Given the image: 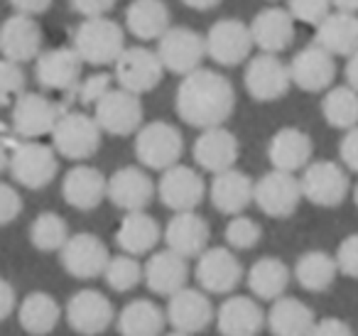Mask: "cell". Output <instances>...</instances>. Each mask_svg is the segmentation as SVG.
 Instances as JSON below:
<instances>
[{"label": "cell", "mask_w": 358, "mask_h": 336, "mask_svg": "<svg viewBox=\"0 0 358 336\" xmlns=\"http://www.w3.org/2000/svg\"><path fill=\"white\" fill-rule=\"evenodd\" d=\"M177 115L187 125L199 130L221 128L234 115L236 89L221 71L196 69L182 79L174 94Z\"/></svg>", "instance_id": "1"}, {"label": "cell", "mask_w": 358, "mask_h": 336, "mask_svg": "<svg viewBox=\"0 0 358 336\" xmlns=\"http://www.w3.org/2000/svg\"><path fill=\"white\" fill-rule=\"evenodd\" d=\"M74 50L84 64L108 66L120 59L125 52V32L110 18L84 20L74 32Z\"/></svg>", "instance_id": "2"}, {"label": "cell", "mask_w": 358, "mask_h": 336, "mask_svg": "<svg viewBox=\"0 0 358 336\" xmlns=\"http://www.w3.org/2000/svg\"><path fill=\"white\" fill-rule=\"evenodd\" d=\"M185 153V138L167 120H152L135 133V158L140 167L164 172V169L179 164Z\"/></svg>", "instance_id": "3"}, {"label": "cell", "mask_w": 358, "mask_h": 336, "mask_svg": "<svg viewBox=\"0 0 358 336\" xmlns=\"http://www.w3.org/2000/svg\"><path fill=\"white\" fill-rule=\"evenodd\" d=\"M101 135L103 130L99 128L94 115L84 111H64L57 128L52 130V148L71 162H84L99 153Z\"/></svg>", "instance_id": "4"}, {"label": "cell", "mask_w": 358, "mask_h": 336, "mask_svg": "<svg viewBox=\"0 0 358 336\" xmlns=\"http://www.w3.org/2000/svg\"><path fill=\"white\" fill-rule=\"evenodd\" d=\"M299 187H302V197L309 204L322 209H334L343 204V199L351 192V182H348V172L343 164L331 162V160H317L309 162L302 169L299 177Z\"/></svg>", "instance_id": "5"}, {"label": "cell", "mask_w": 358, "mask_h": 336, "mask_svg": "<svg viewBox=\"0 0 358 336\" xmlns=\"http://www.w3.org/2000/svg\"><path fill=\"white\" fill-rule=\"evenodd\" d=\"M10 174L20 187L25 189H45L55 182L57 169V150L37 140H22L13 148L10 155Z\"/></svg>", "instance_id": "6"}, {"label": "cell", "mask_w": 358, "mask_h": 336, "mask_svg": "<svg viewBox=\"0 0 358 336\" xmlns=\"http://www.w3.org/2000/svg\"><path fill=\"white\" fill-rule=\"evenodd\" d=\"M115 316L118 314L113 309V302L103 292L91 290V287L74 292L64 307L66 324L71 326V331H76L81 336L103 334V331H108L113 326Z\"/></svg>", "instance_id": "7"}, {"label": "cell", "mask_w": 358, "mask_h": 336, "mask_svg": "<svg viewBox=\"0 0 358 336\" xmlns=\"http://www.w3.org/2000/svg\"><path fill=\"white\" fill-rule=\"evenodd\" d=\"M157 57L164 71H172L185 79L187 74L201 69L206 57V37H201L192 27H169L157 42Z\"/></svg>", "instance_id": "8"}, {"label": "cell", "mask_w": 358, "mask_h": 336, "mask_svg": "<svg viewBox=\"0 0 358 336\" xmlns=\"http://www.w3.org/2000/svg\"><path fill=\"white\" fill-rule=\"evenodd\" d=\"M194 277L206 295H231L243 280V265L229 246H214L196 258Z\"/></svg>", "instance_id": "9"}, {"label": "cell", "mask_w": 358, "mask_h": 336, "mask_svg": "<svg viewBox=\"0 0 358 336\" xmlns=\"http://www.w3.org/2000/svg\"><path fill=\"white\" fill-rule=\"evenodd\" d=\"M243 84L253 101H260V104L278 101L287 96L289 86H292L289 64H285L278 55H263L260 52L245 64Z\"/></svg>", "instance_id": "10"}, {"label": "cell", "mask_w": 358, "mask_h": 336, "mask_svg": "<svg viewBox=\"0 0 358 336\" xmlns=\"http://www.w3.org/2000/svg\"><path fill=\"white\" fill-rule=\"evenodd\" d=\"M94 118L103 133L128 138V135L138 133L143 128V104H140V96L115 86L94 106Z\"/></svg>", "instance_id": "11"}, {"label": "cell", "mask_w": 358, "mask_h": 336, "mask_svg": "<svg viewBox=\"0 0 358 336\" xmlns=\"http://www.w3.org/2000/svg\"><path fill=\"white\" fill-rule=\"evenodd\" d=\"M62 115H64V108L57 101L37 91H27L13 106V130L22 140L45 138V135H52Z\"/></svg>", "instance_id": "12"}, {"label": "cell", "mask_w": 358, "mask_h": 336, "mask_svg": "<svg viewBox=\"0 0 358 336\" xmlns=\"http://www.w3.org/2000/svg\"><path fill=\"white\" fill-rule=\"evenodd\" d=\"M253 35L250 25L236 18H224L214 22L206 32V57L219 66H238L253 52Z\"/></svg>", "instance_id": "13"}, {"label": "cell", "mask_w": 358, "mask_h": 336, "mask_svg": "<svg viewBox=\"0 0 358 336\" xmlns=\"http://www.w3.org/2000/svg\"><path fill=\"white\" fill-rule=\"evenodd\" d=\"M164 76V66L157 52L148 47H125L120 59L115 62V84L135 96L157 89Z\"/></svg>", "instance_id": "14"}, {"label": "cell", "mask_w": 358, "mask_h": 336, "mask_svg": "<svg viewBox=\"0 0 358 336\" xmlns=\"http://www.w3.org/2000/svg\"><path fill=\"white\" fill-rule=\"evenodd\" d=\"M62 265L76 280H96L103 277L110 262V251L96 233H74L69 236L66 246L59 251Z\"/></svg>", "instance_id": "15"}, {"label": "cell", "mask_w": 358, "mask_h": 336, "mask_svg": "<svg viewBox=\"0 0 358 336\" xmlns=\"http://www.w3.org/2000/svg\"><path fill=\"white\" fill-rule=\"evenodd\" d=\"M302 199L304 197H302V187H299V179L289 172L270 169L268 174H263L255 182L253 202L270 218L292 216Z\"/></svg>", "instance_id": "16"}, {"label": "cell", "mask_w": 358, "mask_h": 336, "mask_svg": "<svg viewBox=\"0 0 358 336\" xmlns=\"http://www.w3.org/2000/svg\"><path fill=\"white\" fill-rule=\"evenodd\" d=\"M164 314H167V324H172V331H182V334L189 336L206 331L216 319L209 295L204 290H196V287L189 285L169 297Z\"/></svg>", "instance_id": "17"}, {"label": "cell", "mask_w": 358, "mask_h": 336, "mask_svg": "<svg viewBox=\"0 0 358 336\" xmlns=\"http://www.w3.org/2000/svg\"><path fill=\"white\" fill-rule=\"evenodd\" d=\"M157 197L174 214L194 211L206 197V182L189 164H174L164 169L157 182Z\"/></svg>", "instance_id": "18"}, {"label": "cell", "mask_w": 358, "mask_h": 336, "mask_svg": "<svg viewBox=\"0 0 358 336\" xmlns=\"http://www.w3.org/2000/svg\"><path fill=\"white\" fill-rule=\"evenodd\" d=\"M81 69H84V62L76 55L74 47H55L37 57L35 79L45 91L69 94V91L79 89Z\"/></svg>", "instance_id": "19"}, {"label": "cell", "mask_w": 358, "mask_h": 336, "mask_svg": "<svg viewBox=\"0 0 358 336\" xmlns=\"http://www.w3.org/2000/svg\"><path fill=\"white\" fill-rule=\"evenodd\" d=\"M42 42L45 35L37 18L15 13L0 25V55L8 62L15 64L37 62V57L42 55Z\"/></svg>", "instance_id": "20"}, {"label": "cell", "mask_w": 358, "mask_h": 336, "mask_svg": "<svg viewBox=\"0 0 358 336\" xmlns=\"http://www.w3.org/2000/svg\"><path fill=\"white\" fill-rule=\"evenodd\" d=\"M289 76H292V84L307 94L329 91L336 79V57H331L327 50L312 42L292 57Z\"/></svg>", "instance_id": "21"}, {"label": "cell", "mask_w": 358, "mask_h": 336, "mask_svg": "<svg viewBox=\"0 0 358 336\" xmlns=\"http://www.w3.org/2000/svg\"><path fill=\"white\" fill-rule=\"evenodd\" d=\"M155 192H157V187H155L152 177L145 172V167H138V164L120 167L108 177L110 204L123 209L125 214L145 211L148 204L152 202Z\"/></svg>", "instance_id": "22"}, {"label": "cell", "mask_w": 358, "mask_h": 336, "mask_svg": "<svg viewBox=\"0 0 358 336\" xmlns=\"http://www.w3.org/2000/svg\"><path fill=\"white\" fill-rule=\"evenodd\" d=\"M209 238H211L209 223L196 211L174 214L162 231V241L167 243L169 251L182 255L185 260L199 258L209 248Z\"/></svg>", "instance_id": "23"}, {"label": "cell", "mask_w": 358, "mask_h": 336, "mask_svg": "<svg viewBox=\"0 0 358 336\" xmlns=\"http://www.w3.org/2000/svg\"><path fill=\"white\" fill-rule=\"evenodd\" d=\"M214 321L221 336H258L265 329V312L255 297L229 295L216 309Z\"/></svg>", "instance_id": "24"}, {"label": "cell", "mask_w": 358, "mask_h": 336, "mask_svg": "<svg viewBox=\"0 0 358 336\" xmlns=\"http://www.w3.org/2000/svg\"><path fill=\"white\" fill-rule=\"evenodd\" d=\"M192 155H194V162L201 169H206L211 174H221L236 167L241 155V145L238 138L229 128L221 125V128L201 130L199 138L194 140Z\"/></svg>", "instance_id": "25"}, {"label": "cell", "mask_w": 358, "mask_h": 336, "mask_svg": "<svg viewBox=\"0 0 358 336\" xmlns=\"http://www.w3.org/2000/svg\"><path fill=\"white\" fill-rule=\"evenodd\" d=\"M143 280L150 292L159 297H172L185 290L189 280V260L172 253L169 248L150 253L148 262L143 265Z\"/></svg>", "instance_id": "26"}, {"label": "cell", "mask_w": 358, "mask_h": 336, "mask_svg": "<svg viewBox=\"0 0 358 336\" xmlns=\"http://www.w3.org/2000/svg\"><path fill=\"white\" fill-rule=\"evenodd\" d=\"M62 197L76 211H94L108 197V177L91 164H74L62 179Z\"/></svg>", "instance_id": "27"}, {"label": "cell", "mask_w": 358, "mask_h": 336, "mask_svg": "<svg viewBox=\"0 0 358 336\" xmlns=\"http://www.w3.org/2000/svg\"><path fill=\"white\" fill-rule=\"evenodd\" d=\"M250 35L263 55H280L294 42V18L285 8H263L250 22Z\"/></svg>", "instance_id": "28"}, {"label": "cell", "mask_w": 358, "mask_h": 336, "mask_svg": "<svg viewBox=\"0 0 358 336\" xmlns=\"http://www.w3.org/2000/svg\"><path fill=\"white\" fill-rule=\"evenodd\" d=\"M255 182L241 169H229V172L214 174L209 184V199L214 209L226 216H241L245 209L253 204Z\"/></svg>", "instance_id": "29"}, {"label": "cell", "mask_w": 358, "mask_h": 336, "mask_svg": "<svg viewBox=\"0 0 358 336\" xmlns=\"http://www.w3.org/2000/svg\"><path fill=\"white\" fill-rule=\"evenodd\" d=\"M312 138L302 128H292V125L280 128L268 143V160L273 169H280V172L294 174L304 169L312 162Z\"/></svg>", "instance_id": "30"}, {"label": "cell", "mask_w": 358, "mask_h": 336, "mask_svg": "<svg viewBox=\"0 0 358 336\" xmlns=\"http://www.w3.org/2000/svg\"><path fill=\"white\" fill-rule=\"evenodd\" d=\"M314 324L317 316L312 307L297 297H280L270 302V309L265 312V326L273 336H309Z\"/></svg>", "instance_id": "31"}, {"label": "cell", "mask_w": 358, "mask_h": 336, "mask_svg": "<svg viewBox=\"0 0 358 336\" xmlns=\"http://www.w3.org/2000/svg\"><path fill=\"white\" fill-rule=\"evenodd\" d=\"M159 238H162V228H159V223L148 211L125 214L118 231H115L118 248L125 255H133V258L152 253L155 246L159 243Z\"/></svg>", "instance_id": "32"}, {"label": "cell", "mask_w": 358, "mask_h": 336, "mask_svg": "<svg viewBox=\"0 0 358 336\" xmlns=\"http://www.w3.org/2000/svg\"><path fill=\"white\" fill-rule=\"evenodd\" d=\"M314 45L327 50L331 57H351L358 52V15L353 13H331L322 25H317Z\"/></svg>", "instance_id": "33"}, {"label": "cell", "mask_w": 358, "mask_h": 336, "mask_svg": "<svg viewBox=\"0 0 358 336\" xmlns=\"http://www.w3.org/2000/svg\"><path fill=\"white\" fill-rule=\"evenodd\" d=\"M289 280H292V270L285 265L280 258L265 255L260 260H255L245 272V282L248 290L253 292L255 300L275 302L280 297H285Z\"/></svg>", "instance_id": "34"}, {"label": "cell", "mask_w": 358, "mask_h": 336, "mask_svg": "<svg viewBox=\"0 0 358 336\" xmlns=\"http://www.w3.org/2000/svg\"><path fill=\"white\" fill-rule=\"evenodd\" d=\"M125 25L128 32L138 40H162L169 30V8L164 0H133L125 10Z\"/></svg>", "instance_id": "35"}, {"label": "cell", "mask_w": 358, "mask_h": 336, "mask_svg": "<svg viewBox=\"0 0 358 336\" xmlns=\"http://www.w3.org/2000/svg\"><path fill=\"white\" fill-rule=\"evenodd\" d=\"M167 314L152 300H133L118 312L115 326L120 336H164Z\"/></svg>", "instance_id": "36"}, {"label": "cell", "mask_w": 358, "mask_h": 336, "mask_svg": "<svg viewBox=\"0 0 358 336\" xmlns=\"http://www.w3.org/2000/svg\"><path fill=\"white\" fill-rule=\"evenodd\" d=\"M62 319V307L50 292H30L17 304V321L30 336H47L57 329Z\"/></svg>", "instance_id": "37"}, {"label": "cell", "mask_w": 358, "mask_h": 336, "mask_svg": "<svg viewBox=\"0 0 358 336\" xmlns=\"http://www.w3.org/2000/svg\"><path fill=\"white\" fill-rule=\"evenodd\" d=\"M294 280L307 292H327L336 282L338 265L336 258L327 251H307L297 258L292 267Z\"/></svg>", "instance_id": "38"}, {"label": "cell", "mask_w": 358, "mask_h": 336, "mask_svg": "<svg viewBox=\"0 0 358 336\" xmlns=\"http://www.w3.org/2000/svg\"><path fill=\"white\" fill-rule=\"evenodd\" d=\"M322 115L336 130L358 128V91L348 84L331 86L322 99Z\"/></svg>", "instance_id": "39"}, {"label": "cell", "mask_w": 358, "mask_h": 336, "mask_svg": "<svg viewBox=\"0 0 358 336\" xmlns=\"http://www.w3.org/2000/svg\"><path fill=\"white\" fill-rule=\"evenodd\" d=\"M69 226L55 211H42L30 223V243L42 253H59L69 241Z\"/></svg>", "instance_id": "40"}, {"label": "cell", "mask_w": 358, "mask_h": 336, "mask_svg": "<svg viewBox=\"0 0 358 336\" xmlns=\"http://www.w3.org/2000/svg\"><path fill=\"white\" fill-rule=\"evenodd\" d=\"M103 280L113 292L125 295V292L135 290V287L143 282V265L138 262V258L120 253V255L110 258L108 267H106V272H103Z\"/></svg>", "instance_id": "41"}, {"label": "cell", "mask_w": 358, "mask_h": 336, "mask_svg": "<svg viewBox=\"0 0 358 336\" xmlns=\"http://www.w3.org/2000/svg\"><path fill=\"white\" fill-rule=\"evenodd\" d=\"M224 238L229 243L231 251H250L260 243L263 238V228H260L258 221H253L250 216H234L229 223H226Z\"/></svg>", "instance_id": "42"}, {"label": "cell", "mask_w": 358, "mask_h": 336, "mask_svg": "<svg viewBox=\"0 0 358 336\" xmlns=\"http://www.w3.org/2000/svg\"><path fill=\"white\" fill-rule=\"evenodd\" d=\"M27 94V76L22 64L0 59V106H15V101Z\"/></svg>", "instance_id": "43"}, {"label": "cell", "mask_w": 358, "mask_h": 336, "mask_svg": "<svg viewBox=\"0 0 358 336\" xmlns=\"http://www.w3.org/2000/svg\"><path fill=\"white\" fill-rule=\"evenodd\" d=\"M287 10L294 22L317 27L331 15V0H287Z\"/></svg>", "instance_id": "44"}, {"label": "cell", "mask_w": 358, "mask_h": 336, "mask_svg": "<svg viewBox=\"0 0 358 336\" xmlns=\"http://www.w3.org/2000/svg\"><path fill=\"white\" fill-rule=\"evenodd\" d=\"M110 89H113V76L106 74V71H99V74L86 76L79 84V89H76V94H79V101L84 106H96Z\"/></svg>", "instance_id": "45"}, {"label": "cell", "mask_w": 358, "mask_h": 336, "mask_svg": "<svg viewBox=\"0 0 358 336\" xmlns=\"http://www.w3.org/2000/svg\"><path fill=\"white\" fill-rule=\"evenodd\" d=\"M336 265H338V272L351 280H358V233H351L346 236L341 243H338L336 253Z\"/></svg>", "instance_id": "46"}, {"label": "cell", "mask_w": 358, "mask_h": 336, "mask_svg": "<svg viewBox=\"0 0 358 336\" xmlns=\"http://www.w3.org/2000/svg\"><path fill=\"white\" fill-rule=\"evenodd\" d=\"M22 214V197L13 184L0 182V228L10 226Z\"/></svg>", "instance_id": "47"}, {"label": "cell", "mask_w": 358, "mask_h": 336, "mask_svg": "<svg viewBox=\"0 0 358 336\" xmlns=\"http://www.w3.org/2000/svg\"><path fill=\"white\" fill-rule=\"evenodd\" d=\"M69 6L84 20H91V18H106V13L113 10L115 0H69Z\"/></svg>", "instance_id": "48"}, {"label": "cell", "mask_w": 358, "mask_h": 336, "mask_svg": "<svg viewBox=\"0 0 358 336\" xmlns=\"http://www.w3.org/2000/svg\"><path fill=\"white\" fill-rule=\"evenodd\" d=\"M338 155H341L343 167L358 174V128L343 133L341 143H338Z\"/></svg>", "instance_id": "49"}, {"label": "cell", "mask_w": 358, "mask_h": 336, "mask_svg": "<svg viewBox=\"0 0 358 336\" xmlns=\"http://www.w3.org/2000/svg\"><path fill=\"white\" fill-rule=\"evenodd\" d=\"M309 336H356L351 329V324L338 316H324V319H317V324L312 326Z\"/></svg>", "instance_id": "50"}, {"label": "cell", "mask_w": 358, "mask_h": 336, "mask_svg": "<svg viewBox=\"0 0 358 336\" xmlns=\"http://www.w3.org/2000/svg\"><path fill=\"white\" fill-rule=\"evenodd\" d=\"M15 309H17L15 287H13L6 277H0V321H6Z\"/></svg>", "instance_id": "51"}, {"label": "cell", "mask_w": 358, "mask_h": 336, "mask_svg": "<svg viewBox=\"0 0 358 336\" xmlns=\"http://www.w3.org/2000/svg\"><path fill=\"white\" fill-rule=\"evenodd\" d=\"M55 0H10V6L15 8V13L20 15H30V18H37L42 13H47L52 8Z\"/></svg>", "instance_id": "52"}, {"label": "cell", "mask_w": 358, "mask_h": 336, "mask_svg": "<svg viewBox=\"0 0 358 336\" xmlns=\"http://www.w3.org/2000/svg\"><path fill=\"white\" fill-rule=\"evenodd\" d=\"M343 74H346V84L358 91V52L346 59V69H343Z\"/></svg>", "instance_id": "53"}, {"label": "cell", "mask_w": 358, "mask_h": 336, "mask_svg": "<svg viewBox=\"0 0 358 336\" xmlns=\"http://www.w3.org/2000/svg\"><path fill=\"white\" fill-rule=\"evenodd\" d=\"M187 8H192V10H214V8L221 6V0H182Z\"/></svg>", "instance_id": "54"}, {"label": "cell", "mask_w": 358, "mask_h": 336, "mask_svg": "<svg viewBox=\"0 0 358 336\" xmlns=\"http://www.w3.org/2000/svg\"><path fill=\"white\" fill-rule=\"evenodd\" d=\"M15 148V145H13ZM13 148L8 145V140L0 138V172H6L10 167V155H13Z\"/></svg>", "instance_id": "55"}, {"label": "cell", "mask_w": 358, "mask_h": 336, "mask_svg": "<svg viewBox=\"0 0 358 336\" xmlns=\"http://www.w3.org/2000/svg\"><path fill=\"white\" fill-rule=\"evenodd\" d=\"M331 8H336V10H341V13H353V15H356L358 0H331Z\"/></svg>", "instance_id": "56"}, {"label": "cell", "mask_w": 358, "mask_h": 336, "mask_svg": "<svg viewBox=\"0 0 358 336\" xmlns=\"http://www.w3.org/2000/svg\"><path fill=\"white\" fill-rule=\"evenodd\" d=\"M353 202H356V206H358V184L353 187Z\"/></svg>", "instance_id": "57"}, {"label": "cell", "mask_w": 358, "mask_h": 336, "mask_svg": "<svg viewBox=\"0 0 358 336\" xmlns=\"http://www.w3.org/2000/svg\"><path fill=\"white\" fill-rule=\"evenodd\" d=\"M164 336H189V334H182V331H169V334H164Z\"/></svg>", "instance_id": "58"}]
</instances>
